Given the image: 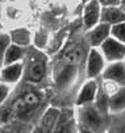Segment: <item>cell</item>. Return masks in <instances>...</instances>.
Wrapping results in <instances>:
<instances>
[{
    "label": "cell",
    "instance_id": "obj_8",
    "mask_svg": "<svg viewBox=\"0 0 125 133\" xmlns=\"http://www.w3.org/2000/svg\"><path fill=\"white\" fill-rule=\"evenodd\" d=\"M109 37H111V26L104 23H99L92 29L87 30V34H86L87 42L94 49H99L104 44V41L108 40Z\"/></svg>",
    "mask_w": 125,
    "mask_h": 133
},
{
    "label": "cell",
    "instance_id": "obj_27",
    "mask_svg": "<svg viewBox=\"0 0 125 133\" xmlns=\"http://www.w3.org/2000/svg\"><path fill=\"white\" fill-rule=\"evenodd\" d=\"M86 2H87V0H86Z\"/></svg>",
    "mask_w": 125,
    "mask_h": 133
},
{
    "label": "cell",
    "instance_id": "obj_5",
    "mask_svg": "<svg viewBox=\"0 0 125 133\" xmlns=\"http://www.w3.org/2000/svg\"><path fill=\"white\" fill-rule=\"evenodd\" d=\"M100 78L101 82L111 83L117 87H125V61L107 63Z\"/></svg>",
    "mask_w": 125,
    "mask_h": 133
},
{
    "label": "cell",
    "instance_id": "obj_1",
    "mask_svg": "<svg viewBox=\"0 0 125 133\" xmlns=\"http://www.w3.org/2000/svg\"><path fill=\"white\" fill-rule=\"evenodd\" d=\"M107 113L101 112L95 104L78 107L75 119L78 127L91 130L94 133H108L109 130V120Z\"/></svg>",
    "mask_w": 125,
    "mask_h": 133
},
{
    "label": "cell",
    "instance_id": "obj_20",
    "mask_svg": "<svg viewBox=\"0 0 125 133\" xmlns=\"http://www.w3.org/2000/svg\"><path fill=\"white\" fill-rule=\"evenodd\" d=\"M11 92H12V87L0 82V108H3L4 104L8 102L9 96H11Z\"/></svg>",
    "mask_w": 125,
    "mask_h": 133
},
{
    "label": "cell",
    "instance_id": "obj_17",
    "mask_svg": "<svg viewBox=\"0 0 125 133\" xmlns=\"http://www.w3.org/2000/svg\"><path fill=\"white\" fill-rule=\"evenodd\" d=\"M82 55H83L82 46L80 45H74L70 50H67V53L65 55V59L68 65L77 66V63H79L82 61Z\"/></svg>",
    "mask_w": 125,
    "mask_h": 133
},
{
    "label": "cell",
    "instance_id": "obj_2",
    "mask_svg": "<svg viewBox=\"0 0 125 133\" xmlns=\"http://www.w3.org/2000/svg\"><path fill=\"white\" fill-rule=\"evenodd\" d=\"M107 66L103 54L99 49L91 48L86 58V78L87 79H98L101 77V74Z\"/></svg>",
    "mask_w": 125,
    "mask_h": 133
},
{
    "label": "cell",
    "instance_id": "obj_16",
    "mask_svg": "<svg viewBox=\"0 0 125 133\" xmlns=\"http://www.w3.org/2000/svg\"><path fill=\"white\" fill-rule=\"evenodd\" d=\"M75 70H77V66H73V65H67L66 67H63V70L58 74L57 86L59 88H63V87L68 86L74 79V75L77 72Z\"/></svg>",
    "mask_w": 125,
    "mask_h": 133
},
{
    "label": "cell",
    "instance_id": "obj_24",
    "mask_svg": "<svg viewBox=\"0 0 125 133\" xmlns=\"http://www.w3.org/2000/svg\"><path fill=\"white\" fill-rule=\"evenodd\" d=\"M124 11H125V0H121V5H120Z\"/></svg>",
    "mask_w": 125,
    "mask_h": 133
},
{
    "label": "cell",
    "instance_id": "obj_10",
    "mask_svg": "<svg viewBox=\"0 0 125 133\" xmlns=\"http://www.w3.org/2000/svg\"><path fill=\"white\" fill-rule=\"evenodd\" d=\"M122 21H125V11L120 5L101 7L100 23H104L109 26H113V25L120 24Z\"/></svg>",
    "mask_w": 125,
    "mask_h": 133
},
{
    "label": "cell",
    "instance_id": "obj_19",
    "mask_svg": "<svg viewBox=\"0 0 125 133\" xmlns=\"http://www.w3.org/2000/svg\"><path fill=\"white\" fill-rule=\"evenodd\" d=\"M111 37L125 45V21L111 26Z\"/></svg>",
    "mask_w": 125,
    "mask_h": 133
},
{
    "label": "cell",
    "instance_id": "obj_26",
    "mask_svg": "<svg viewBox=\"0 0 125 133\" xmlns=\"http://www.w3.org/2000/svg\"><path fill=\"white\" fill-rule=\"evenodd\" d=\"M2 3H3V0H0V4H2Z\"/></svg>",
    "mask_w": 125,
    "mask_h": 133
},
{
    "label": "cell",
    "instance_id": "obj_15",
    "mask_svg": "<svg viewBox=\"0 0 125 133\" xmlns=\"http://www.w3.org/2000/svg\"><path fill=\"white\" fill-rule=\"evenodd\" d=\"M9 37H11V44H15V45L21 46V48L28 46L30 44V40H32L30 32L26 28H17V29L12 30L9 33Z\"/></svg>",
    "mask_w": 125,
    "mask_h": 133
},
{
    "label": "cell",
    "instance_id": "obj_18",
    "mask_svg": "<svg viewBox=\"0 0 125 133\" xmlns=\"http://www.w3.org/2000/svg\"><path fill=\"white\" fill-rule=\"evenodd\" d=\"M9 45H11L9 33L0 32V69L4 65V55H5V51H7Z\"/></svg>",
    "mask_w": 125,
    "mask_h": 133
},
{
    "label": "cell",
    "instance_id": "obj_11",
    "mask_svg": "<svg viewBox=\"0 0 125 133\" xmlns=\"http://www.w3.org/2000/svg\"><path fill=\"white\" fill-rule=\"evenodd\" d=\"M61 117V112L58 108L55 107H49L40 119V132L41 133H51V130L54 129V127L57 125L58 120Z\"/></svg>",
    "mask_w": 125,
    "mask_h": 133
},
{
    "label": "cell",
    "instance_id": "obj_9",
    "mask_svg": "<svg viewBox=\"0 0 125 133\" xmlns=\"http://www.w3.org/2000/svg\"><path fill=\"white\" fill-rule=\"evenodd\" d=\"M101 5L99 0H87L83 9V24L90 30L100 23Z\"/></svg>",
    "mask_w": 125,
    "mask_h": 133
},
{
    "label": "cell",
    "instance_id": "obj_12",
    "mask_svg": "<svg viewBox=\"0 0 125 133\" xmlns=\"http://www.w3.org/2000/svg\"><path fill=\"white\" fill-rule=\"evenodd\" d=\"M108 112L112 116H117V115H121V113H125V87L117 88L109 96Z\"/></svg>",
    "mask_w": 125,
    "mask_h": 133
},
{
    "label": "cell",
    "instance_id": "obj_21",
    "mask_svg": "<svg viewBox=\"0 0 125 133\" xmlns=\"http://www.w3.org/2000/svg\"><path fill=\"white\" fill-rule=\"evenodd\" d=\"M101 7H112V5H121V0H99Z\"/></svg>",
    "mask_w": 125,
    "mask_h": 133
},
{
    "label": "cell",
    "instance_id": "obj_6",
    "mask_svg": "<svg viewBox=\"0 0 125 133\" xmlns=\"http://www.w3.org/2000/svg\"><path fill=\"white\" fill-rule=\"evenodd\" d=\"M46 75V61L41 57L34 58L25 66L24 65V78L30 83H40Z\"/></svg>",
    "mask_w": 125,
    "mask_h": 133
},
{
    "label": "cell",
    "instance_id": "obj_25",
    "mask_svg": "<svg viewBox=\"0 0 125 133\" xmlns=\"http://www.w3.org/2000/svg\"><path fill=\"white\" fill-rule=\"evenodd\" d=\"M2 29H3V23H2V18H0V32H2Z\"/></svg>",
    "mask_w": 125,
    "mask_h": 133
},
{
    "label": "cell",
    "instance_id": "obj_13",
    "mask_svg": "<svg viewBox=\"0 0 125 133\" xmlns=\"http://www.w3.org/2000/svg\"><path fill=\"white\" fill-rule=\"evenodd\" d=\"M51 133H78V123L75 119V113H73V116L62 115Z\"/></svg>",
    "mask_w": 125,
    "mask_h": 133
},
{
    "label": "cell",
    "instance_id": "obj_4",
    "mask_svg": "<svg viewBox=\"0 0 125 133\" xmlns=\"http://www.w3.org/2000/svg\"><path fill=\"white\" fill-rule=\"evenodd\" d=\"M99 50L103 54L107 63L125 61V45L115 40L113 37H109L108 40H105L104 44L99 48Z\"/></svg>",
    "mask_w": 125,
    "mask_h": 133
},
{
    "label": "cell",
    "instance_id": "obj_7",
    "mask_svg": "<svg viewBox=\"0 0 125 133\" xmlns=\"http://www.w3.org/2000/svg\"><path fill=\"white\" fill-rule=\"evenodd\" d=\"M24 78V62L5 65L0 69V82L11 87L17 84Z\"/></svg>",
    "mask_w": 125,
    "mask_h": 133
},
{
    "label": "cell",
    "instance_id": "obj_23",
    "mask_svg": "<svg viewBox=\"0 0 125 133\" xmlns=\"http://www.w3.org/2000/svg\"><path fill=\"white\" fill-rule=\"evenodd\" d=\"M78 133H94V132H91V130H87V129H84V128L78 127Z\"/></svg>",
    "mask_w": 125,
    "mask_h": 133
},
{
    "label": "cell",
    "instance_id": "obj_14",
    "mask_svg": "<svg viewBox=\"0 0 125 133\" xmlns=\"http://www.w3.org/2000/svg\"><path fill=\"white\" fill-rule=\"evenodd\" d=\"M25 57V48L17 46L15 44H11L5 51L4 55V65H12V63H17V62H23Z\"/></svg>",
    "mask_w": 125,
    "mask_h": 133
},
{
    "label": "cell",
    "instance_id": "obj_22",
    "mask_svg": "<svg viewBox=\"0 0 125 133\" xmlns=\"http://www.w3.org/2000/svg\"><path fill=\"white\" fill-rule=\"evenodd\" d=\"M116 133H125V120H122V121H121L120 127L116 129Z\"/></svg>",
    "mask_w": 125,
    "mask_h": 133
},
{
    "label": "cell",
    "instance_id": "obj_3",
    "mask_svg": "<svg viewBox=\"0 0 125 133\" xmlns=\"http://www.w3.org/2000/svg\"><path fill=\"white\" fill-rule=\"evenodd\" d=\"M100 91V84L98 79H86V82L79 88L77 98H75V107H84L91 105L96 102V98Z\"/></svg>",
    "mask_w": 125,
    "mask_h": 133
}]
</instances>
